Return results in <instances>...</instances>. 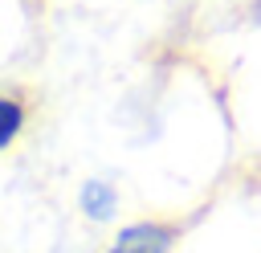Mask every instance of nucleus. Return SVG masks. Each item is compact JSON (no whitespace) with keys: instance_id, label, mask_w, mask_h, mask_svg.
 <instances>
[{"instance_id":"nucleus-2","label":"nucleus","mask_w":261,"mask_h":253,"mask_svg":"<svg viewBox=\"0 0 261 253\" xmlns=\"http://www.w3.org/2000/svg\"><path fill=\"white\" fill-rule=\"evenodd\" d=\"M20 127H24V110H20V102H16V98H4V139H0V143L8 147V143L20 135Z\"/></svg>"},{"instance_id":"nucleus-3","label":"nucleus","mask_w":261,"mask_h":253,"mask_svg":"<svg viewBox=\"0 0 261 253\" xmlns=\"http://www.w3.org/2000/svg\"><path fill=\"white\" fill-rule=\"evenodd\" d=\"M86 212H90V216H110V212H114V196H110V188L98 184V200H94V192L86 188Z\"/></svg>"},{"instance_id":"nucleus-1","label":"nucleus","mask_w":261,"mask_h":253,"mask_svg":"<svg viewBox=\"0 0 261 253\" xmlns=\"http://www.w3.org/2000/svg\"><path fill=\"white\" fill-rule=\"evenodd\" d=\"M171 245V233L159 229L155 220H143V224H130L118 233V241L110 245V253H167Z\"/></svg>"}]
</instances>
